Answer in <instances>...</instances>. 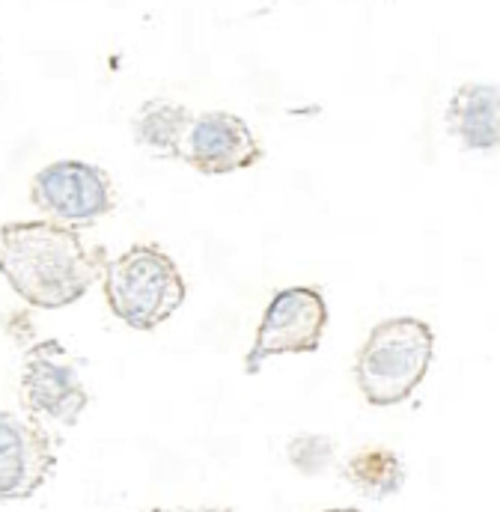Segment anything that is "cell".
I'll use <instances>...</instances> for the list:
<instances>
[{
	"mask_svg": "<svg viewBox=\"0 0 500 512\" xmlns=\"http://www.w3.org/2000/svg\"><path fill=\"white\" fill-rule=\"evenodd\" d=\"M102 248L57 221H9L0 227V277L36 310H63L81 301L105 265Z\"/></svg>",
	"mask_w": 500,
	"mask_h": 512,
	"instance_id": "1",
	"label": "cell"
},
{
	"mask_svg": "<svg viewBox=\"0 0 500 512\" xmlns=\"http://www.w3.org/2000/svg\"><path fill=\"white\" fill-rule=\"evenodd\" d=\"M102 289L108 310L131 331H155L188 298L176 259L161 245L137 242L102 265Z\"/></svg>",
	"mask_w": 500,
	"mask_h": 512,
	"instance_id": "2",
	"label": "cell"
},
{
	"mask_svg": "<svg viewBox=\"0 0 500 512\" xmlns=\"http://www.w3.org/2000/svg\"><path fill=\"white\" fill-rule=\"evenodd\" d=\"M435 358V331L417 316L381 319L355 355V384L375 408L405 402L426 379Z\"/></svg>",
	"mask_w": 500,
	"mask_h": 512,
	"instance_id": "3",
	"label": "cell"
},
{
	"mask_svg": "<svg viewBox=\"0 0 500 512\" xmlns=\"http://www.w3.org/2000/svg\"><path fill=\"white\" fill-rule=\"evenodd\" d=\"M30 203L48 218L72 230H90L117 209V185L111 173L84 158H57L30 179Z\"/></svg>",
	"mask_w": 500,
	"mask_h": 512,
	"instance_id": "4",
	"label": "cell"
},
{
	"mask_svg": "<svg viewBox=\"0 0 500 512\" xmlns=\"http://www.w3.org/2000/svg\"><path fill=\"white\" fill-rule=\"evenodd\" d=\"M328 301L316 286L277 289L259 319L256 340L245 358V373L256 376L265 361L280 355H313L328 328Z\"/></svg>",
	"mask_w": 500,
	"mask_h": 512,
	"instance_id": "5",
	"label": "cell"
},
{
	"mask_svg": "<svg viewBox=\"0 0 500 512\" xmlns=\"http://www.w3.org/2000/svg\"><path fill=\"white\" fill-rule=\"evenodd\" d=\"M18 399L33 420L75 426L90 405L78 364L60 340H42L27 349L18 379Z\"/></svg>",
	"mask_w": 500,
	"mask_h": 512,
	"instance_id": "6",
	"label": "cell"
},
{
	"mask_svg": "<svg viewBox=\"0 0 500 512\" xmlns=\"http://www.w3.org/2000/svg\"><path fill=\"white\" fill-rule=\"evenodd\" d=\"M262 158L265 149L253 128L230 111L194 114L179 152V161L203 176H233L256 167Z\"/></svg>",
	"mask_w": 500,
	"mask_h": 512,
	"instance_id": "7",
	"label": "cell"
},
{
	"mask_svg": "<svg viewBox=\"0 0 500 512\" xmlns=\"http://www.w3.org/2000/svg\"><path fill=\"white\" fill-rule=\"evenodd\" d=\"M54 471L57 450L45 426L0 408V504L33 498Z\"/></svg>",
	"mask_w": 500,
	"mask_h": 512,
	"instance_id": "8",
	"label": "cell"
},
{
	"mask_svg": "<svg viewBox=\"0 0 500 512\" xmlns=\"http://www.w3.org/2000/svg\"><path fill=\"white\" fill-rule=\"evenodd\" d=\"M444 123L465 152H498L500 84H486V81L462 84L447 102Z\"/></svg>",
	"mask_w": 500,
	"mask_h": 512,
	"instance_id": "9",
	"label": "cell"
},
{
	"mask_svg": "<svg viewBox=\"0 0 500 512\" xmlns=\"http://www.w3.org/2000/svg\"><path fill=\"white\" fill-rule=\"evenodd\" d=\"M191 120H194V114L179 102L146 99L131 117V137L143 152H149L161 161H179Z\"/></svg>",
	"mask_w": 500,
	"mask_h": 512,
	"instance_id": "10",
	"label": "cell"
},
{
	"mask_svg": "<svg viewBox=\"0 0 500 512\" xmlns=\"http://www.w3.org/2000/svg\"><path fill=\"white\" fill-rule=\"evenodd\" d=\"M343 477L364 498L387 501V498L402 492V486H405V465H402L396 450L381 447V444H367V447H358L346 459Z\"/></svg>",
	"mask_w": 500,
	"mask_h": 512,
	"instance_id": "11",
	"label": "cell"
},
{
	"mask_svg": "<svg viewBox=\"0 0 500 512\" xmlns=\"http://www.w3.org/2000/svg\"><path fill=\"white\" fill-rule=\"evenodd\" d=\"M286 459L289 465L301 474V477H319L325 474L334 459H337V444L331 435L322 432H301L295 438H289L286 444Z\"/></svg>",
	"mask_w": 500,
	"mask_h": 512,
	"instance_id": "12",
	"label": "cell"
},
{
	"mask_svg": "<svg viewBox=\"0 0 500 512\" xmlns=\"http://www.w3.org/2000/svg\"><path fill=\"white\" fill-rule=\"evenodd\" d=\"M146 512H233V510H221V507H212V510H161V507H155V510H146Z\"/></svg>",
	"mask_w": 500,
	"mask_h": 512,
	"instance_id": "13",
	"label": "cell"
},
{
	"mask_svg": "<svg viewBox=\"0 0 500 512\" xmlns=\"http://www.w3.org/2000/svg\"><path fill=\"white\" fill-rule=\"evenodd\" d=\"M322 512H361L358 507H334V510H322Z\"/></svg>",
	"mask_w": 500,
	"mask_h": 512,
	"instance_id": "14",
	"label": "cell"
}]
</instances>
